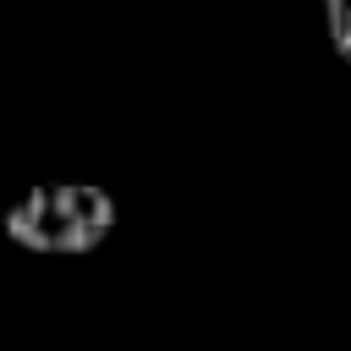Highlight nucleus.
I'll return each mask as SVG.
<instances>
[{
    "mask_svg": "<svg viewBox=\"0 0 351 351\" xmlns=\"http://www.w3.org/2000/svg\"><path fill=\"white\" fill-rule=\"evenodd\" d=\"M115 230V197L93 181H44L5 208V236L27 252L77 258Z\"/></svg>",
    "mask_w": 351,
    "mask_h": 351,
    "instance_id": "nucleus-1",
    "label": "nucleus"
},
{
    "mask_svg": "<svg viewBox=\"0 0 351 351\" xmlns=\"http://www.w3.org/2000/svg\"><path fill=\"white\" fill-rule=\"evenodd\" d=\"M324 22H329V44H335V55L351 66V0H329V5H324Z\"/></svg>",
    "mask_w": 351,
    "mask_h": 351,
    "instance_id": "nucleus-2",
    "label": "nucleus"
}]
</instances>
